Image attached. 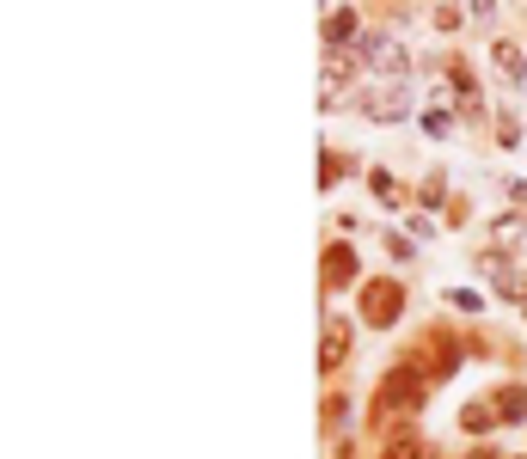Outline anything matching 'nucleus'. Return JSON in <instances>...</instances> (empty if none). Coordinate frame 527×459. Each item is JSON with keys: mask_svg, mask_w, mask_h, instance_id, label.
<instances>
[{"mask_svg": "<svg viewBox=\"0 0 527 459\" xmlns=\"http://www.w3.org/2000/svg\"><path fill=\"white\" fill-rule=\"evenodd\" d=\"M374 398H380V404H374V423H393V417H405V411H423V380H417V368H393L387 380H380Z\"/></svg>", "mask_w": 527, "mask_h": 459, "instance_id": "nucleus-1", "label": "nucleus"}, {"mask_svg": "<svg viewBox=\"0 0 527 459\" xmlns=\"http://www.w3.org/2000/svg\"><path fill=\"white\" fill-rule=\"evenodd\" d=\"M399 282H368V294H362V319L374 325V331H387L393 319H399Z\"/></svg>", "mask_w": 527, "mask_h": 459, "instance_id": "nucleus-2", "label": "nucleus"}, {"mask_svg": "<svg viewBox=\"0 0 527 459\" xmlns=\"http://www.w3.org/2000/svg\"><path fill=\"white\" fill-rule=\"evenodd\" d=\"M356 282V251L350 245H331L325 251V288H350Z\"/></svg>", "mask_w": 527, "mask_h": 459, "instance_id": "nucleus-3", "label": "nucleus"}, {"mask_svg": "<svg viewBox=\"0 0 527 459\" xmlns=\"http://www.w3.org/2000/svg\"><path fill=\"white\" fill-rule=\"evenodd\" d=\"M356 74V62L350 56H331L325 62V74H319V105H338V92H344V80Z\"/></svg>", "mask_w": 527, "mask_h": 459, "instance_id": "nucleus-4", "label": "nucleus"}, {"mask_svg": "<svg viewBox=\"0 0 527 459\" xmlns=\"http://www.w3.org/2000/svg\"><path fill=\"white\" fill-rule=\"evenodd\" d=\"M344 355H350V325L331 319V325H325V349H319V362H325V368H338Z\"/></svg>", "mask_w": 527, "mask_h": 459, "instance_id": "nucleus-5", "label": "nucleus"}, {"mask_svg": "<svg viewBox=\"0 0 527 459\" xmlns=\"http://www.w3.org/2000/svg\"><path fill=\"white\" fill-rule=\"evenodd\" d=\"M497 417H503V423H521V417H527V386H503V392H497Z\"/></svg>", "mask_w": 527, "mask_h": 459, "instance_id": "nucleus-6", "label": "nucleus"}, {"mask_svg": "<svg viewBox=\"0 0 527 459\" xmlns=\"http://www.w3.org/2000/svg\"><path fill=\"white\" fill-rule=\"evenodd\" d=\"M350 37H356V13H350V7H338V13L325 19V43L338 49V43H350Z\"/></svg>", "mask_w": 527, "mask_h": 459, "instance_id": "nucleus-7", "label": "nucleus"}, {"mask_svg": "<svg viewBox=\"0 0 527 459\" xmlns=\"http://www.w3.org/2000/svg\"><path fill=\"white\" fill-rule=\"evenodd\" d=\"M380 459H429V453H423V441H417V435H393Z\"/></svg>", "mask_w": 527, "mask_h": 459, "instance_id": "nucleus-8", "label": "nucleus"}, {"mask_svg": "<svg viewBox=\"0 0 527 459\" xmlns=\"http://www.w3.org/2000/svg\"><path fill=\"white\" fill-rule=\"evenodd\" d=\"M460 423H466V429H491V423H503V417H497V404H466Z\"/></svg>", "mask_w": 527, "mask_h": 459, "instance_id": "nucleus-9", "label": "nucleus"}, {"mask_svg": "<svg viewBox=\"0 0 527 459\" xmlns=\"http://www.w3.org/2000/svg\"><path fill=\"white\" fill-rule=\"evenodd\" d=\"M497 68H503V74H515V80L527 74V62H521V49H515V43H497Z\"/></svg>", "mask_w": 527, "mask_h": 459, "instance_id": "nucleus-10", "label": "nucleus"}, {"mask_svg": "<svg viewBox=\"0 0 527 459\" xmlns=\"http://www.w3.org/2000/svg\"><path fill=\"white\" fill-rule=\"evenodd\" d=\"M448 300H454V306H460V313H478V306H485V300H478V294H472V288H454V294H448Z\"/></svg>", "mask_w": 527, "mask_h": 459, "instance_id": "nucleus-11", "label": "nucleus"}, {"mask_svg": "<svg viewBox=\"0 0 527 459\" xmlns=\"http://www.w3.org/2000/svg\"><path fill=\"white\" fill-rule=\"evenodd\" d=\"M478 459H491V453H478Z\"/></svg>", "mask_w": 527, "mask_h": 459, "instance_id": "nucleus-12", "label": "nucleus"}]
</instances>
